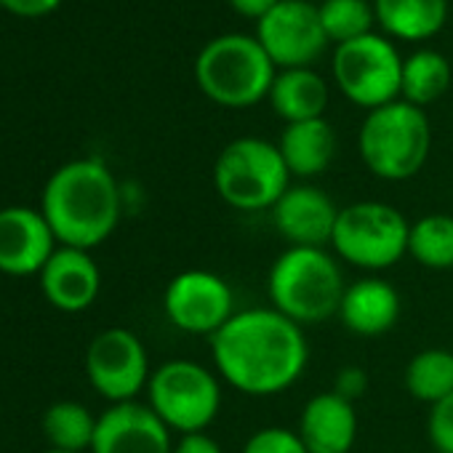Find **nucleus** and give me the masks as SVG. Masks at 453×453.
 Returning a JSON list of instances; mask_svg holds the SVG:
<instances>
[{
  "mask_svg": "<svg viewBox=\"0 0 453 453\" xmlns=\"http://www.w3.org/2000/svg\"><path fill=\"white\" fill-rule=\"evenodd\" d=\"M213 371L249 397L288 392L307 371L310 344L302 326L273 307L238 310L211 339Z\"/></svg>",
  "mask_w": 453,
  "mask_h": 453,
  "instance_id": "obj_1",
  "label": "nucleus"
},
{
  "mask_svg": "<svg viewBox=\"0 0 453 453\" xmlns=\"http://www.w3.org/2000/svg\"><path fill=\"white\" fill-rule=\"evenodd\" d=\"M41 213L59 246L94 251L118 230L123 189L102 160L78 157L49 176L41 195Z\"/></svg>",
  "mask_w": 453,
  "mask_h": 453,
  "instance_id": "obj_2",
  "label": "nucleus"
},
{
  "mask_svg": "<svg viewBox=\"0 0 453 453\" xmlns=\"http://www.w3.org/2000/svg\"><path fill=\"white\" fill-rule=\"evenodd\" d=\"M344 291L342 262L328 249L288 246L267 275L270 307L302 328L336 318Z\"/></svg>",
  "mask_w": 453,
  "mask_h": 453,
  "instance_id": "obj_3",
  "label": "nucleus"
},
{
  "mask_svg": "<svg viewBox=\"0 0 453 453\" xmlns=\"http://www.w3.org/2000/svg\"><path fill=\"white\" fill-rule=\"evenodd\" d=\"M278 67L251 35L226 33L203 46L195 59L200 91L219 107L249 110L270 96Z\"/></svg>",
  "mask_w": 453,
  "mask_h": 453,
  "instance_id": "obj_4",
  "label": "nucleus"
},
{
  "mask_svg": "<svg viewBox=\"0 0 453 453\" xmlns=\"http://www.w3.org/2000/svg\"><path fill=\"white\" fill-rule=\"evenodd\" d=\"M432 150L426 112L403 99L371 110L357 134V152L365 168L384 181L413 179Z\"/></svg>",
  "mask_w": 453,
  "mask_h": 453,
  "instance_id": "obj_5",
  "label": "nucleus"
},
{
  "mask_svg": "<svg viewBox=\"0 0 453 453\" xmlns=\"http://www.w3.org/2000/svg\"><path fill=\"white\" fill-rule=\"evenodd\" d=\"M411 221L381 200H357L339 208L331 251L339 262L379 275L408 257Z\"/></svg>",
  "mask_w": 453,
  "mask_h": 453,
  "instance_id": "obj_6",
  "label": "nucleus"
},
{
  "mask_svg": "<svg viewBox=\"0 0 453 453\" xmlns=\"http://www.w3.org/2000/svg\"><path fill=\"white\" fill-rule=\"evenodd\" d=\"M213 187L216 195L235 211H273L291 187V171L275 142L241 136L219 152L213 163Z\"/></svg>",
  "mask_w": 453,
  "mask_h": 453,
  "instance_id": "obj_7",
  "label": "nucleus"
},
{
  "mask_svg": "<svg viewBox=\"0 0 453 453\" xmlns=\"http://www.w3.org/2000/svg\"><path fill=\"white\" fill-rule=\"evenodd\" d=\"M221 384L213 368L189 357H173L152 368L147 405L173 434L208 432L221 411Z\"/></svg>",
  "mask_w": 453,
  "mask_h": 453,
  "instance_id": "obj_8",
  "label": "nucleus"
},
{
  "mask_svg": "<svg viewBox=\"0 0 453 453\" xmlns=\"http://www.w3.org/2000/svg\"><path fill=\"white\" fill-rule=\"evenodd\" d=\"M331 70L339 91L355 107L371 112L400 99L403 59L381 35L368 33L357 41L336 46Z\"/></svg>",
  "mask_w": 453,
  "mask_h": 453,
  "instance_id": "obj_9",
  "label": "nucleus"
},
{
  "mask_svg": "<svg viewBox=\"0 0 453 453\" xmlns=\"http://www.w3.org/2000/svg\"><path fill=\"white\" fill-rule=\"evenodd\" d=\"M86 376L110 405L131 403L147 392L152 365L144 342L123 326L99 331L86 349Z\"/></svg>",
  "mask_w": 453,
  "mask_h": 453,
  "instance_id": "obj_10",
  "label": "nucleus"
},
{
  "mask_svg": "<svg viewBox=\"0 0 453 453\" xmlns=\"http://www.w3.org/2000/svg\"><path fill=\"white\" fill-rule=\"evenodd\" d=\"M163 312L173 328L213 339L235 318V291L211 270H184L163 291Z\"/></svg>",
  "mask_w": 453,
  "mask_h": 453,
  "instance_id": "obj_11",
  "label": "nucleus"
},
{
  "mask_svg": "<svg viewBox=\"0 0 453 453\" xmlns=\"http://www.w3.org/2000/svg\"><path fill=\"white\" fill-rule=\"evenodd\" d=\"M257 41L280 70L312 67L328 46L320 9L310 0H280L257 22Z\"/></svg>",
  "mask_w": 453,
  "mask_h": 453,
  "instance_id": "obj_12",
  "label": "nucleus"
},
{
  "mask_svg": "<svg viewBox=\"0 0 453 453\" xmlns=\"http://www.w3.org/2000/svg\"><path fill=\"white\" fill-rule=\"evenodd\" d=\"M59 249L41 208L6 205L0 208V275L33 278Z\"/></svg>",
  "mask_w": 453,
  "mask_h": 453,
  "instance_id": "obj_13",
  "label": "nucleus"
},
{
  "mask_svg": "<svg viewBox=\"0 0 453 453\" xmlns=\"http://www.w3.org/2000/svg\"><path fill=\"white\" fill-rule=\"evenodd\" d=\"M173 432L139 400L107 405L99 413L88 453H173Z\"/></svg>",
  "mask_w": 453,
  "mask_h": 453,
  "instance_id": "obj_14",
  "label": "nucleus"
},
{
  "mask_svg": "<svg viewBox=\"0 0 453 453\" xmlns=\"http://www.w3.org/2000/svg\"><path fill=\"white\" fill-rule=\"evenodd\" d=\"M273 224L288 246L326 249L331 246L339 205L334 197L315 184H291L283 197L273 205Z\"/></svg>",
  "mask_w": 453,
  "mask_h": 453,
  "instance_id": "obj_15",
  "label": "nucleus"
},
{
  "mask_svg": "<svg viewBox=\"0 0 453 453\" xmlns=\"http://www.w3.org/2000/svg\"><path fill=\"white\" fill-rule=\"evenodd\" d=\"M38 283L43 299L54 310L65 315H78L96 304L102 294V270L91 251L59 246L41 270Z\"/></svg>",
  "mask_w": 453,
  "mask_h": 453,
  "instance_id": "obj_16",
  "label": "nucleus"
},
{
  "mask_svg": "<svg viewBox=\"0 0 453 453\" xmlns=\"http://www.w3.org/2000/svg\"><path fill=\"white\" fill-rule=\"evenodd\" d=\"M400 312L403 302L397 288L379 275H365L360 280L347 283L336 318L349 334L373 339L389 334L397 326Z\"/></svg>",
  "mask_w": 453,
  "mask_h": 453,
  "instance_id": "obj_17",
  "label": "nucleus"
},
{
  "mask_svg": "<svg viewBox=\"0 0 453 453\" xmlns=\"http://www.w3.org/2000/svg\"><path fill=\"white\" fill-rule=\"evenodd\" d=\"M296 432L310 453H349L357 440L355 403L334 389L318 392L304 403Z\"/></svg>",
  "mask_w": 453,
  "mask_h": 453,
  "instance_id": "obj_18",
  "label": "nucleus"
},
{
  "mask_svg": "<svg viewBox=\"0 0 453 453\" xmlns=\"http://www.w3.org/2000/svg\"><path fill=\"white\" fill-rule=\"evenodd\" d=\"M278 150L291 171L299 179H315L326 173L336 157V131L326 118L286 123Z\"/></svg>",
  "mask_w": 453,
  "mask_h": 453,
  "instance_id": "obj_19",
  "label": "nucleus"
},
{
  "mask_svg": "<svg viewBox=\"0 0 453 453\" xmlns=\"http://www.w3.org/2000/svg\"><path fill=\"white\" fill-rule=\"evenodd\" d=\"M270 104L286 123H302L323 118L328 107V83L312 70H280L270 88Z\"/></svg>",
  "mask_w": 453,
  "mask_h": 453,
  "instance_id": "obj_20",
  "label": "nucleus"
},
{
  "mask_svg": "<svg viewBox=\"0 0 453 453\" xmlns=\"http://www.w3.org/2000/svg\"><path fill=\"white\" fill-rule=\"evenodd\" d=\"M373 14L387 35L418 43L445 27L448 0H373Z\"/></svg>",
  "mask_w": 453,
  "mask_h": 453,
  "instance_id": "obj_21",
  "label": "nucleus"
},
{
  "mask_svg": "<svg viewBox=\"0 0 453 453\" xmlns=\"http://www.w3.org/2000/svg\"><path fill=\"white\" fill-rule=\"evenodd\" d=\"M96 421L99 416H94L88 405L78 400H57L46 408L41 426L49 440V448L88 453L96 434Z\"/></svg>",
  "mask_w": 453,
  "mask_h": 453,
  "instance_id": "obj_22",
  "label": "nucleus"
},
{
  "mask_svg": "<svg viewBox=\"0 0 453 453\" xmlns=\"http://www.w3.org/2000/svg\"><path fill=\"white\" fill-rule=\"evenodd\" d=\"M403 384L408 395L424 405H434L453 395V349L429 347L416 352L405 365Z\"/></svg>",
  "mask_w": 453,
  "mask_h": 453,
  "instance_id": "obj_23",
  "label": "nucleus"
},
{
  "mask_svg": "<svg viewBox=\"0 0 453 453\" xmlns=\"http://www.w3.org/2000/svg\"><path fill=\"white\" fill-rule=\"evenodd\" d=\"M408 257L424 270H453V216L426 213L411 221Z\"/></svg>",
  "mask_w": 453,
  "mask_h": 453,
  "instance_id": "obj_24",
  "label": "nucleus"
},
{
  "mask_svg": "<svg viewBox=\"0 0 453 453\" xmlns=\"http://www.w3.org/2000/svg\"><path fill=\"white\" fill-rule=\"evenodd\" d=\"M450 88V62L437 51H416L403 59V86L400 99L413 107H426L437 102Z\"/></svg>",
  "mask_w": 453,
  "mask_h": 453,
  "instance_id": "obj_25",
  "label": "nucleus"
},
{
  "mask_svg": "<svg viewBox=\"0 0 453 453\" xmlns=\"http://www.w3.org/2000/svg\"><path fill=\"white\" fill-rule=\"evenodd\" d=\"M318 9L326 38L336 46L368 35L376 22L373 4H368V0H323Z\"/></svg>",
  "mask_w": 453,
  "mask_h": 453,
  "instance_id": "obj_26",
  "label": "nucleus"
},
{
  "mask_svg": "<svg viewBox=\"0 0 453 453\" xmlns=\"http://www.w3.org/2000/svg\"><path fill=\"white\" fill-rule=\"evenodd\" d=\"M241 453H310L296 429L288 426H262L246 442Z\"/></svg>",
  "mask_w": 453,
  "mask_h": 453,
  "instance_id": "obj_27",
  "label": "nucleus"
},
{
  "mask_svg": "<svg viewBox=\"0 0 453 453\" xmlns=\"http://www.w3.org/2000/svg\"><path fill=\"white\" fill-rule=\"evenodd\" d=\"M426 437H429L432 453H453V395L429 405Z\"/></svg>",
  "mask_w": 453,
  "mask_h": 453,
  "instance_id": "obj_28",
  "label": "nucleus"
},
{
  "mask_svg": "<svg viewBox=\"0 0 453 453\" xmlns=\"http://www.w3.org/2000/svg\"><path fill=\"white\" fill-rule=\"evenodd\" d=\"M368 389V373L360 365H344L334 379V392L349 403H357Z\"/></svg>",
  "mask_w": 453,
  "mask_h": 453,
  "instance_id": "obj_29",
  "label": "nucleus"
},
{
  "mask_svg": "<svg viewBox=\"0 0 453 453\" xmlns=\"http://www.w3.org/2000/svg\"><path fill=\"white\" fill-rule=\"evenodd\" d=\"M0 6L17 17L35 19V17H46L57 12L62 6V0H0Z\"/></svg>",
  "mask_w": 453,
  "mask_h": 453,
  "instance_id": "obj_30",
  "label": "nucleus"
},
{
  "mask_svg": "<svg viewBox=\"0 0 453 453\" xmlns=\"http://www.w3.org/2000/svg\"><path fill=\"white\" fill-rule=\"evenodd\" d=\"M173 453H224V448L208 432H192V434L176 437Z\"/></svg>",
  "mask_w": 453,
  "mask_h": 453,
  "instance_id": "obj_31",
  "label": "nucleus"
},
{
  "mask_svg": "<svg viewBox=\"0 0 453 453\" xmlns=\"http://www.w3.org/2000/svg\"><path fill=\"white\" fill-rule=\"evenodd\" d=\"M280 4V0H230V6L241 14V17H246V19H265L275 6Z\"/></svg>",
  "mask_w": 453,
  "mask_h": 453,
  "instance_id": "obj_32",
  "label": "nucleus"
},
{
  "mask_svg": "<svg viewBox=\"0 0 453 453\" xmlns=\"http://www.w3.org/2000/svg\"><path fill=\"white\" fill-rule=\"evenodd\" d=\"M41 453H70V450H57V448H49V450H41Z\"/></svg>",
  "mask_w": 453,
  "mask_h": 453,
  "instance_id": "obj_33",
  "label": "nucleus"
}]
</instances>
